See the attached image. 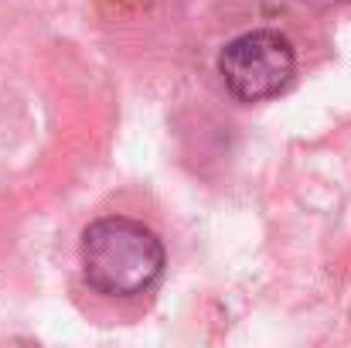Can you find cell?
I'll return each mask as SVG.
<instances>
[{
    "label": "cell",
    "mask_w": 351,
    "mask_h": 348,
    "mask_svg": "<svg viewBox=\"0 0 351 348\" xmlns=\"http://www.w3.org/2000/svg\"><path fill=\"white\" fill-rule=\"evenodd\" d=\"M82 277L96 294L136 297L164 273V246L157 232L136 219L106 216L82 232Z\"/></svg>",
    "instance_id": "cell-1"
},
{
    "label": "cell",
    "mask_w": 351,
    "mask_h": 348,
    "mask_svg": "<svg viewBox=\"0 0 351 348\" xmlns=\"http://www.w3.org/2000/svg\"><path fill=\"white\" fill-rule=\"evenodd\" d=\"M219 76L242 103H263L290 89L297 76V51L287 34L259 27L232 38L219 55Z\"/></svg>",
    "instance_id": "cell-2"
}]
</instances>
